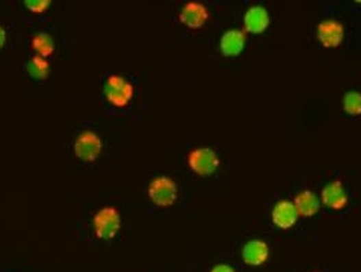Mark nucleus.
<instances>
[{
    "label": "nucleus",
    "mask_w": 361,
    "mask_h": 272,
    "mask_svg": "<svg viewBox=\"0 0 361 272\" xmlns=\"http://www.w3.org/2000/svg\"><path fill=\"white\" fill-rule=\"evenodd\" d=\"M188 165L195 174L201 177H209L219 170L221 159L215 150L209 147H198L188 154Z\"/></svg>",
    "instance_id": "nucleus-1"
},
{
    "label": "nucleus",
    "mask_w": 361,
    "mask_h": 272,
    "mask_svg": "<svg viewBox=\"0 0 361 272\" xmlns=\"http://www.w3.org/2000/svg\"><path fill=\"white\" fill-rule=\"evenodd\" d=\"M94 232L99 239L110 240L114 239L121 229V215L112 206L100 209L92 219Z\"/></svg>",
    "instance_id": "nucleus-2"
},
{
    "label": "nucleus",
    "mask_w": 361,
    "mask_h": 272,
    "mask_svg": "<svg viewBox=\"0 0 361 272\" xmlns=\"http://www.w3.org/2000/svg\"><path fill=\"white\" fill-rule=\"evenodd\" d=\"M105 97L106 100L116 108L127 106L135 95V88L126 77L120 75H112L106 79L105 88Z\"/></svg>",
    "instance_id": "nucleus-3"
},
{
    "label": "nucleus",
    "mask_w": 361,
    "mask_h": 272,
    "mask_svg": "<svg viewBox=\"0 0 361 272\" xmlns=\"http://www.w3.org/2000/svg\"><path fill=\"white\" fill-rule=\"evenodd\" d=\"M149 197L159 208H169L177 201L179 188L173 179L160 175V177L153 179L149 185Z\"/></svg>",
    "instance_id": "nucleus-4"
},
{
    "label": "nucleus",
    "mask_w": 361,
    "mask_h": 272,
    "mask_svg": "<svg viewBox=\"0 0 361 272\" xmlns=\"http://www.w3.org/2000/svg\"><path fill=\"white\" fill-rule=\"evenodd\" d=\"M316 38L325 49H337L345 40V26L338 20H323L316 27Z\"/></svg>",
    "instance_id": "nucleus-5"
},
{
    "label": "nucleus",
    "mask_w": 361,
    "mask_h": 272,
    "mask_svg": "<svg viewBox=\"0 0 361 272\" xmlns=\"http://www.w3.org/2000/svg\"><path fill=\"white\" fill-rule=\"evenodd\" d=\"M103 150L101 138L91 130H85L80 134L75 143L76 156L84 162H94Z\"/></svg>",
    "instance_id": "nucleus-6"
},
{
    "label": "nucleus",
    "mask_w": 361,
    "mask_h": 272,
    "mask_svg": "<svg viewBox=\"0 0 361 272\" xmlns=\"http://www.w3.org/2000/svg\"><path fill=\"white\" fill-rule=\"evenodd\" d=\"M179 20L189 29H201L209 20V10L200 2H188L182 8Z\"/></svg>",
    "instance_id": "nucleus-7"
},
{
    "label": "nucleus",
    "mask_w": 361,
    "mask_h": 272,
    "mask_svg": "<svg viewBox=\"0 0 361 272\" xmlns=\"http://www.w3.org/2000/svg\"><path fill=\"white\" fill-rule=\"evenodd\" d=\"M321 201L325 208L331 210L345 209V206L349 201V197L348 193H346L343 183L340 180H334L328 183V185L322 189Z\"/></svg>",
    "instance_id": "nucleus-8"
},
{
    "label": "nucleus",
    "mask_w": 361,
    "mask_h": 272,
    "mask_svg": "<svg viewBox=\"0 0 361 272\" xmlns=\"http://www.w3.org/2000/svg\"><path fill=\"white\" fill-rule=\"evenodd\" d=\"M269 12L262 5H253L244 16L245 34L260 35L269 27Z\"/></svg>",
    "instance_id": "nucleus-9"
},
{
    "label": "nucleus",
    "mask_w": 361,
    "mask_h": 272,
    "mask_svg": "<svg viewBox=\"0 0 361 272\" xmlns=\"http://www.w3.org/2000/svg\"><path fill=\"white\" fill-rule=\"evenodd\" d=\"M299 215L295 209L293 201L279 200L272 209V223L282 230H289L298 223Z\"/></svg>",
    "instance_id": "nucleus-10"
},
{
    "label": "nucleus",
    "mask_w": 361,
    "mask_h": 272,
    "mask_svg": "<svg viewBox=\"0 0 361 272\" xmlns=\"http://www.w3.org/2000/svg\"><path fill=\"white\" fill-rule=\"evenodd\" d=\"M247 44V34L240 29H228L227 32L223 34L219 41L221 53L227 58L239 56L245 49Z\"/></svg>",
    "instance_id": "nucleus-11"
},
{
    "label": "nucleus",
    "mask_w": 361,
    "mask_h": 272,
    "mask_svg": "<svg viewBox=\"0 0 361 272\" xmlns=\"http://www.w3.org/2000/svg\"><path fill=\"white\" fill-rule=\"evenodd\" d=\"M269 245L262 239L248 240L242 248V259L249 267H262L269 259Z\"/></svg>",
    "instance_id": "nucleus-12"
},
{
    "label": "nucleus",
    "mask_w": 361,
    "mask_h": 272,
    "mask_svg": "<svg viewBox=\"0 0 361 272\" xmlns=\"http://www.w3.org/2000/svg\"><path fill=\"white\" fill-rule=\"evenodd\" d=\"M295 209H297L299 217L312 218L321 209V198L316 195L313 190H301L293 200Z\"/></svg>",
    "instance_id": "nucleus-13"
},
{
    "label": "nucleus",
    "mask_w": 361,
    "mask_h": 272,
    "mask_svg": "<svg viewBox=\"0 0 361 272\" xmlns=\"http://www.w3.org/2000/svg\"><path fill=\"white\" fill-rule=\"evenodd\" d=\"M32 49L41 58H49L55 51V41L49 34H36L32 38Z\"/></svg>",
    "instance_id": "nucleus-14"
},
{
    "label": "nucleus",
    "mask_w": 361,
    "mask_h": 272,
    "mask_svg": "<svg viewBox=\"0 0 361 272\" xmlns=\"http://www.w3.org/2000/svg\"><path fill=\"white\" fill-rule=\"evenodd\" d=\"M27 71L29 75H31L34 79H46L49 71H50V64L46 60V58H41V56H34L31 61L27 64Z\"/></svg>",
    "instance_id": "nucleus-15"
},
{
    "label": "nucleus",
    "mask_w": 361,
    "mask_h": 272,
    "mask_svg": "<svg viewBox=\"0 0 361 272\" xmlns=\"http://www.w3.org/2000/svg\"><path fill=\"white\" fill-rule=\"evenodd\" d=\"M345 112L352 116L361 115V92L348 91L343 97Z\"/></svg>",
    "instance_id": "nucleus-16"
},
{
    "label": "nucleus",
    "mask_w": 361,
    "mask_h": 272,
    "mask_svg": "<svg viewBox=\"0 0 361 272\" xmlns=\"http://www.w3.org/2000/svg\"><path fill=\"white\" fill-rule=\"evenodd\" d=\"M25 5L32 12H44L51 5L50 0H26Z\"/></svg>",
    "instance_id": "nucleus-17"
},
{
    "label": "nucleus",
    "mask_w": 361,
    "mask_h": 272,
    "mask_svg": "<svg viewBox=\"0 0 361 272\" xmlns=\"http://www.w3.org/2000/svg\"><path fill=\"white\" fill-rule=\"evenodd\" d=\"M210 272H236V271L233 267H230V264L219 263V264H216V267H213Z\"/></svg>",
    "instance_id": "nucleus-18"
},
{
    "label": "nucleus",
    "mask_w": 361,
    "mask_h": 272,
    "mask_svg": "<svg viewBox=\"0 0 361 272\" xmlns=\"http://www.w3.org/2000/svg\"><path fill=\"white\" fill-rule=\"evenodd\" d=\"M5 42H6V31L0 26V49L5 46Z\"/></svg>",
    "instance_id": "nucleus-19"
}]
</instances>
